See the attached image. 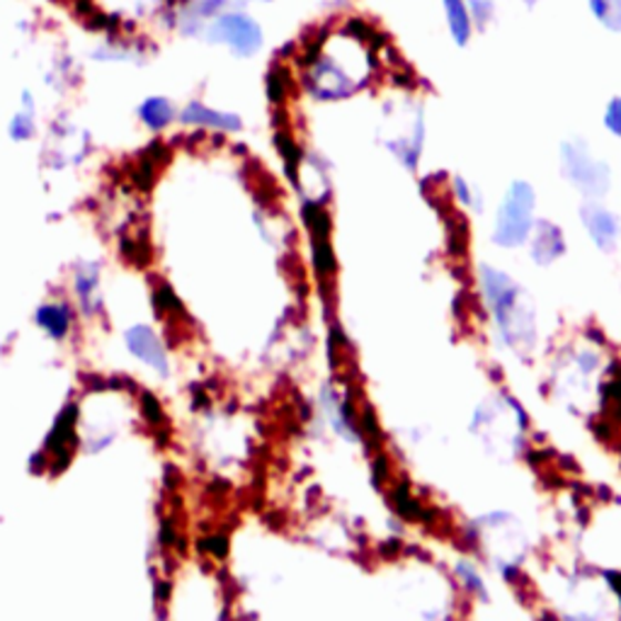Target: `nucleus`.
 <instances>
[{"label":"nucleus","mask_w":621,"mask_h":621,"mask_svg":"<svg viewBox=\"0 0 621 621\" xmlns=\"http://www.w3.org/2000/svg\"><path fill=\"white\" fill-rule=\"evenodd\" d=\"M439 6V16H442V24L445 32L449 37L451 47L457 49H469L474 44V39L478 37L474 18L469 12V6L466 0H437Z\"/></svg>","instance_id":"obj_9"},{"label":"nucleus","mask_w":621,"mask_h":621,"mask_svg":"<svg viewBox=\"0 0 621 621\" xmlns=\"http://www.w3.org/2000/svg\"><path fill=\"white\" fill-rule=\"evenodd\" d=\"M151 173H153V161H151V159H144V161L139 163L136 173H134V180H136L141 190H146V187L151 185Z\"/></svg>","instance_id":"obj_21"},{"label":"nucleus","mask_w":621,"mask_h":621,"mask_svg":"<svg viewBox=\"0 0 621 621\" xmlns=\"http://www.w3.org/2000/svg\"><path fill=\"white\" fill-rule=\"evenodd\" d=\"M314 251H316V267L328 275V272L335 269V257H333V251H330L328 236H316Z\"/></svg>","instance_id":"obj_19"},{"label":"nucleus","mask_w":621,"mask_h":621,"mask_svg":"<svg viewBox=\"0 0 621 621\" xmlns=\"http://www.w3.org/2000/svg\"><path fill=\"white\" fill-rule=\"evenodd\" d=\"M267 90H269V98L279 102L284 98V93H287V73H284L282 69L272 71L269 81H267Z\"/></svg>","instance_id":"obj_20"},{"label":"nucleus","mask_w":621,"mask_h":621,"mask_svg":"<svg viewBox=\"0 0 621 621\" xmlns=\"http://www.w3.org/2000/svg\"><path fill=\"white\" fill-rule=\"evenodd\" d=\"M478 289L502 347L517 359H532L539 347L537 304L510 272L496 265H478Z\"/></svg>","instance_id":"obj_1"},{"label":"nucleus","mask_w":621,"mask_h":621,"mask_svg":"<svg viewBox=\"0 0 621 621\" xmlns=\"http://www.w3.org/2000/svg\"><path fill=\"white\" fill-rule=\"evenodd\" d=\"M517 6H520L525 12H537L543 6V0H517Z\"/></svg>","instance_id":"obj_26"},{"label":"nucleus","mask_w":621,"mask_h":621,"mask_svg":"<svg viewBox=\"0 0 621 621\" xmlns=\"http://www.w3.org/2000/svg\"><path fill=\"white\" fill-rule=\"evenodd\" d=\"M604 580H607V588L614 592V598L621 604V571H604Z\"/></svg>","instance_id":"obj_23"},{"label":"nucleus","mask_w":621,"mask_h":621,"mask_svg":"<svg viewBox=\"0 0 621 621\" xmlns=\"http://www.w3.org/2000/svg\"><path fill=\"white\" fill-rule=\"evenodd\" d=\"M471 535L476 543H481L483 556L500 573V578L515 586L529 553L525 525L512 512L493 510L476 517L471 522Z\"/></svg>","instance_id":"obj_3"},{"label":"nucleus","mask_w":621,"mask_h":621,"mask_svg":"<svg viewBox=\"0 0 621 621\" xmlns=\"http://www.w3.org/2000/svg\"><path fill=\"white\" fill-rule=\"evenodd\" d=\"M144 406H146V413H149V418H151L153 423H161V420H163V413H161L159 400H155L151 394L144 396Z\"/></svg>","instance_id":"obj_24"},{"label":"nucleus","mask_w":621,"mask_h":621,"mask_svg":"<svg viewBox=\"0 0 621 621\" xmlns=\"http://www.w3.org/2000/svg\"><path fill=\"white\" fill-rule=\"evenodd\" d=\"M602 355L600 349H594L590 345L573 349L568 359L561 365V369L556 371V391L568 398V404H576V400L582 398L586 404L588 391H592L594 381L602 374Z\"/></svg>","instance_id":"obj_6"},{"label":"nucleus","mask_w":621,"mask_h":621,"mask_svg":"<svg viewBox=\"0 0 621 621\" xmlns=\"http://www.w3.org/2000/svg\"><path fill=\"white\" fill-rule=\"evenodd\" d=\"M141 114H144V120L151 124V126H163L167 120H171V108H167V102L165 100H149L144 110H141Z\"/></svg>","instance_id":"obj_18"},{"label":"nucleus","mask_w":621,"mask_h":621,"mask_svg":"<svg viewBox=\"0 0 621 621\" xmlns=\"http://www.w3.org/2000/svg\"><path fill=\"white\" fill-rule=\"evenodd\" d=\"M202 549L212 551L214 556H218V559H222V556H226V551H228V547H226V539H224V537H212V539L202 541Z\"/></svg>","instance_id":"obj_22"},{"label":"nucleus","mask_w":621,"mask_h":621,"mask_svg":"<svg viewBox=\"0 0 621 621\" xmlns=\"http://www.w3.org/2000/svg\"><path fill=\"white\" fill-rule=\"evenodd\" d=\"M582 6L604 34L621 37V0H582Z\"/></svg>","instance_id":"obj_11"},{"label":"nucleus","mask_w":621,"mask_h":621,"mask_svg":"<svg viewBox=\"0 0 621 621\" xmlns=\"http://www.w3.org/2000/svg\"><path fill=\"white\" fill-rule=\"evenodd\" d=\"M580 226L602 255H614L621 243V216L602 200H582L578 210Z\"/></svg>","instance_id":"obj_7"},{"label":"nucleus","mask_w":621,"mask_h":621,"mask_svg":"<svg viewBox=\"0 0 621 621\" xmlns=\"http://www.w3.org/2000/svg\"><path fill=\"white\" fill-rule=\"evenodd\" d=\"M559 173L582 200H604L614 185V171L602 153L594 151L592 141L582 134H571L559 144Z\"/></svg>","instance_id":"obj_4"},{"label":"nucleus","mask_w":621,"mask_h":621,"mask_svg":"<svg viewBox=\"0 0 621 621\" xmlns=\"http://www.w3.org/2000/svg\"><path fill=\"white\" fill-rule=\"evenodd\" d=\"M39 323H42L44 328H49L51 335H57L59 338V335H63L69 328V314L59 306H47L39 310Z\"/></svg>","instance_id":"obj_17"},{"label":"nucleus","mask_w":621,"mask_h":621,"mask_svg":"<svg viewBox=\"0 0 621 621\" xmlns=\"http://www.w3.org/2000/svg\"><path fill=\"white\" fill-rule=\"evenodd\" d=\"M449 190H451V197H455V202L461 206L464 212L483 214L486 197H483V192L478 190L469 177H464L461 173H457L455 177H451Z\"/></svg>","instance_id":"obj_12"},{"label":"nucleus","mask_w":621,"mask_h":621,"mask_svg":"<svg viewBox=\"0 0 621 621\" xmlns=\"http://www.w3.org/2000/svg\"><path fill=\"white\" fill-rule=\"evenodd\" d=\"M529 416L520 398L508 391H498L483 398L471 413L469 432L481 439L483 447L500 459L520 455L525 447V432Z\"/></svg>","instance_id":"obj_2"},{"label":"nucleus","mask_w":621,"mask_h":621,"mask_svg":"<svg viewBox=\"0 0 621 621\" xmlns=\"http://www.w3.org/2000/svg\"><path fill=\"white\" fill-rule=\"evenodd\" d=\"M537 187L525 177L512 180L500 197L490 241L502 251H517L527 245L537 224Z\"/></svg>","instance_id":"obj_5"},{"label":"nucleus","mask_w":621,"mask_h":621,"mask_svg":"<svg viewBox=\"0 0 621 621\" xmlns=\"http://www.w3.org/2000/svg\"><path fill=\"white\" fill-rule=\"evenodd\" d=\"M527 251L529 261L537 267L543 269L556 265L568 253L566 231L556 222H551V218H537L532 236L527 241Z\"/></svg>","instance_id":"obj_8"},{"label":"nucleus","mask_w":621,"mask_h":621,"mask_svg":"<svg viewBox=\"0 0 621 621\" xmlns=\"http://www.w3.org/2000/svg\"><path fill=\"white\" fill-rule=\"evenodd\" d=\"M155 302H159V306H163V308H175V310L180 308V302L175 299L171 289H161L159 296H155Z\"/></svg>","instance_id":"obj_25"},{"label":"nucleus","mask_w":621,"mask_h":621,"mask_svg":"<svg viewBox=\"0 0 621 621\" xmlns=\"http://www.w3.org/2000/svg\"><path fill=\"white\" fill-rule=\"evenodd\" d=\"M218 30L224 32L228 44H233L238 51H245V54H251V51L261 47V32H257L255 24L248 20L226 18L218 22Z\"/></svg>","instance_id":"obj_10"},{"label":"nucleus","mask_w":621,"mask_h":621,"mask_svg":"<svg viewBox=\"0 0 621 621\" xmlns=\"http://www.w3.org/2000/svg\"><path fill=\"white\" fill-rule=\"evenodd\" d=\"M478 34H486L500 20V0H466Z\"/></svg>","instance_id":"obj_14"},{"label":"nucleus","mask_w":621,"mask_h":621,"mask_svg":"<svg viewBox=\"0 0 621 621\" xmlns=\"http://www.w3.org/2000/svg\"><path fill=\"white\" fill-rule=\"evenodd\" d=\"M455 571H457V580L461 582V588H464L466 592L474 594V598H478L481 602H488V600H490V592H488L486 580H483L481 571H478V568H476L471 561H466V559L457 561Z\"/></svg>","instance_id":"obj_13"},{"label":"nucleus","mask_w":621,"mask_h":621,"mask_svg":"<svg viewBox=\"0 0 621 621\" xmlns=\"http://www.w3.org/2000/svg\"><path fill=\"white\" fill-rule=\"evenodd\" d=\"M129 345H132V349L139 357H144L155 367H163V353H161L159 343H155V338L149 330L136 328V330L129 333Z\"/></svg>","instance_id":"obj_15"},{"label":"nucleus","mask_w":621,"mask_h":621,"mask_svg":"<svg viewBox=\"0 0 621 621\" xmlns=\"http://www.w3.org/2000/svg\"><path fill=\"white\" fill-rule=\"evenodd\" d=\"M602 129L614 141H621V95H612L602 108Z\"/></svg>","instance_id":"obj_16"}]
</instances>
